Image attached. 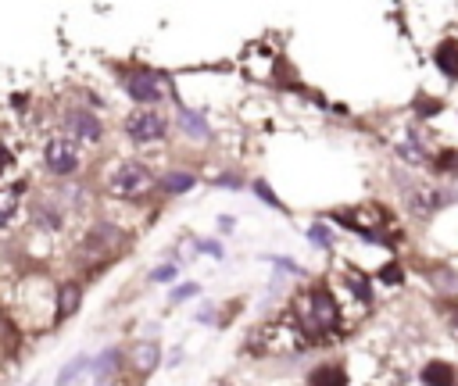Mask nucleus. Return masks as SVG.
<instances>
[{"instance_id":"nucleus-18","label":"nucleus","mask_w":458,"mask_h":386,"mask_svg":"<svg viewBox=\"0 0 458 386\" xmlns=\"http://www.w3.org/2000/svg\"><path fill=\"white\" fill-rule=\"evenodd\" d=\"M161 186H165V193L175 197V193H186V190L193 186V176H190V172H168Z\"/></svg>"},{"instance_id":"nucleus-5","label":"nucleus","mask_w":458,"mask_h":386,"mask_svg":"<svg viewBox=\"0 0 458 386\" xmlns=\"http://www.w3.org/2000/svg\"><path fill=\"white\" fill-rule=\"evenodd\" d=\"M122 86H126V93H129L140 108L161 104V101L168 97V83H165L161 76H154V72H133V76L122 79Z\"/></svg>"},{"instance_id":"nucleus-13","label":"nucleus","mask_w":458,"mask_h":386,"mask_svg":"<svg viewBox=\"0 0 458 386\" xmlns=\"http://www.w3.org/2000/svg\"><path fill=\"white\" fill-rule=\"evenodd\" d=\"M344 286L362 300V304H372V283L362 275V272H355V268H344Z\"/></svg>"},{"instance_id":"nucleus-19","label":"nucleus","mask_w":458,"mask_h":386,"mask_svg":"<svg viewBox=\"0 0 458 386\" xmlns=\"http://www.w3.org/2000/svg\"><path fill=\"white\" fill-rule=\"evenodd\" d=\"M433 165H437L440 172H458V151H440V154L433 158Z\"/></svg>"},{"instance_id":"nucleus-10","label":"nucleus","mask_w":458,"mask_h":386,"mask_svg":"<svg viewBox=\"0 0 458 386\" xmlns=\"http://www.w3.org/2000/svg\"><path fill=\"white\" fill-rule=\"evenodd\" d=\"M433 65H437L447 79H458V40H444V44L433 51Z\"/></svg>"},{"instance_id":"nucleus-28","label":"nucleus","mask_w":458,"mask_h":386,"mask_svg":"<svg viewBox=\"0 0 458 386\" xmlns=\"http://www.w3.org/2000/svg\"><path fill=\"white\" fill-rule=\"evenodd\" d=\"M8 165H11V154H8V151H0V172H4Z\"/></svg>"},{"instance_id":"nucleus-11","label":"nucleus","mask_w":458,"mask_h":386,"mask_svg":"<svg viewBox=\"0 0 458 386\" xmlns=\"http://www.w3.org/2000/svg\"><path fill=\"white\" fill-rule=\"evenodd\" d=\"M308 386H347V372H344V365H319L315 372H312V379H308Z\"/></svg>"},{"instance_id":"nucleus-9","label":"nucleus","mask_w":458,"mask_h":386,"mask_svg":"<svg viewBox=\"0 0 458 386\" xmlns=\"http://www.w3.org/2000/svg\"><path fill=\"white\" fill-rule=\"evenodd\" d=\"M79 304H83V286H79V283H65V286L58 290V311H54V318H58V322L72 318V315L79 311Z\"/></svg>"},{"instance_id":"nucleus-4","label":"nucleus","mask_w":458,"mask_h":386,"mask_svg":"<svg viewBox=\"0 0 458 386\" xmlns=\"http://www.w3.org/2000/svg\"><path fill=\"white\" fill-rule=\"evenodd\" d=\"M165 133H168V122H165V115L154 111V108H136V111L126 118V136H129L133 143H161Z\"/></svg>"},{"instance_id":"nucleus-1","label":"nucleus","mask_w":458,"mask_h":386,"mask_svg":"<svg viewBox=\"0 0 458 386\" xmlns=\"http://www.w3.org/2000/svg\"><path fill=\"white\" fill-rule=\"evenodd\" d=\"M297 315H301L308 336H322V332H333V329H337V322H340V304H337V297H333V290H330L326 283H315V286L308 290V297L301 300Z\"/></svg>"},{"instance_id":"nucleus-25","label":"nucleus","mask_w":458,"mask_h":386,"mask_svg":"<svg viewBox=\"0 0 458 386\" xmlns=\"http://www.w3.org/2000/svg\"><path fill=\"white\" fill-rule=\"evenodd\" d=\"M200 250H204V254H211V258H218V254H222L215 240H204V243H200Z\"/></svg>"},{"instance_id":"nucleus-2","label":"nucleus","mask_w":458,"mask_h":386,"mask_svg":"<svg viewBox=\"0 0 458 386\" xmlns=\"http://www.w3.org/2000/svg\"><path fill=\"white\" fill-rule=\"evenodd\" d=\"M154 186V172L143 161H118L108 176V193L122 200H136Z\"/></svg>"},{"instance_id":"nucleus-22","label":"nucleus","mask_w":458,"mask_h":386,"mask_svg":"<svg viewBox=\"0 0 458 386\" xmlns=\"http://www.w3.org/2000/svg\"><path fill=\"white\" fill-rule=\"evenodd\" d=\"M380 279H383V283H401V265H387V268H380Z\"/></svg>"},{"instance_id":"nucleus-6","label":"nucleus","mask_w":458,"mask_h":386,"mask_svg":"<svg viewBox=\"0 0 458 386\" xmlns=\"http://www.w3.org/2000/svg\"><path fill=\"white\" fill-rule=\"evenodd\" d=\"M65 126L72 133V140H83V143H101L104 140V126L93 111L86 108H68L65 111Z\"/></svg>"},{"instance_id":"nucleus-15","label":"nucleus","mask_w":458,"mask_h":386,"mask_svg":"<svg viewBox=\"0 0 458 386\" xmlns=\"http://www.w3.org/2000/svg\"><path fill=\"white\" fill-rule=\"evenodd\" d=\"M179 126L186 129V136H193V140H208V126H204V118H200L197 111L179 108Z\"/></svg>"},{"instance_id":"nucleus-27","label":"nucleus","mask_w":458,"mask_h":386,"mask_svg":"<svg viewBox=\"0 0 458 386\" xmlns=\"http://www.w3.org/2000/svg\"><path fill=\"white\" fill-rule=\"evenodd\" d=\"M8 336H11V325H8L4 315H0V340H8Z\"/></svg>"},{"instance_id":"nucleus-20","label":"nucleus","mask_w":458,"mask_h":386,"mask_svg":"<svg viewBox=\"0 0 458 386\" xmlns=\"http://www.w3.org/2000/svg\"><path fill=\"white\" fill-rule=\"evenodd\" d=\"M308 236H312V243H319V247H333V236H330V229H326V225H319V222L312 225V233H308Z\"/></svg>"},{"instance_id":"nucleus-14","label":"nucleus","mask_w":458,"mask_h":386,"mask_svg":"<svg viewBox=\"0 0 458 386\" xmlns=\"http://www.w3.org/2000/svg\"><path fill=\"white\" fill-rule=\"evenodd\" d=\"M19 204H22V193H19V190H0V229L15 222Z\"/></svg>"},{"instance_id":"nucleus-26","label":"nucleus","mask_w":458,"mask_h":386,"mask_svg":"<svg viewBox=\"0 0 458 386\" xmlns=\"http://www.w3.org/2000/svg\"><path fill=\"white\" fill-rule=\"evenodd\" d=\"M218 229H222V233H233V218L222 215V218H218Z\"/></svg>"},{"instance_id":"nucleus-12","label":"nucleus","mask_w":458,"mask_h":386,"mask_svg":"<svg viewBox=\"0 0 458 386\" xmlns=\"http://www.w3.org/2000/svg\"><path fill=\"white\" fill-rule=\"evenodd\" d=\"M422 382L426 386H454V365L447 361H429L422 368Z\"/></svg>"},{"instance_id":"nucleus-24","label":"nucleus","mask_w":458,"mask_h":386,"mask_svg":"<svg viewBox=\"0 0 458 386\" xmlns=\"http://www.w3.org/2000/svg\"><path fill=\"white\" fill-rule=\"evenodd\" d=\"M193 293H197V286H193V283H190V286H179V290H175V293H172V300H175V304H179V300H186V297H193Z\"/></svg>"},{"instance_id":"nucleus-21","label":"nucleus","mask_w":458,"mask_h":386,"mask_svg":"<svg viewBox=\"0 0 458 386\" xmlns=\"http://www.w3.org/2000/svg\"><path fill=\"white\" fill-rule=\"evenodd\" d=\"M151 279H154V283H168V279H175V265H161V268H154V272H151Z\"/></svg>"},{"instance_id":"nucleus-17","label":"nucleus","mask_w":458,"mask_h":386,"mask_svg":"<svg viewBox=\"0 0 458 386\" xmlns=\"http://www.w3.org/2000/svg\"><path fill=\"white\" fill-rule=\"evenodd\" d=\"M86 368H90V357H72V361L61 368V375H58V386H72V382H76V379H79Z\"/></svg>"},{"instance_id":"nucleus-7","label":"nucleus","mask_w":458,"mask_h":386,"mask_svg":"<svg viewBox=\"0 0 458 386\" xmlns=\"http://www.w3.org/2000/svg\"><path fill=\"white\" fill-rule=\"evenodd\" d=\"M397 158H401L404 165H412V168H426V165H433L429 151L422 147V140H419L415 133H408V136H401V140H397Z\"/></svg>"},{"instance_id":"nucleus-16","label":"nucleus","mask_w":458,"mask_h":386,"mask_svg":"<svg viewBox=\"0 0 458 386\" xmlns=\"http://www.w3.org/2000/svg\"><path fill=\"white\" fill-rule=\"evenodd\" d=\"M118 368V350H104L101 357H97V365H93V372H97V386H104L108 379H111V372Z\"/></svg>"},{"instance_id":"nucleus-23","label":"nucleus","mask_w":458,"mask_h":386,"mask_svg":"<svg viewBox=\"0 0 458 386\" xmlns=\"http://www.w3.org/2000/svg\"><path fill=\"white\" fill-rule=\"evenodd\" d=\"M255 190H258V193H262V200H265V204H273V208H280V200H276V197H273V190H269V186H265V183H255Z\"/></svg>"},{"instance_id":"nucleus-3","label":"nucleus","mask_w":458,"mask_h":386,"mask_svg":"<svg viewBox=\"0 0 458 386\" xmlns=\"http://www.w3.org/2000/svg\"><path fill=\"white\" fill-rule=\"evenodd\" d=\"M44 165L51 176L65 179V176H76L79 165H83V154H79V143L65 133H54L47 143H44Z\"/></svg>"},{"instance_id":"nucleus-8","label":"nucleus","mask_w":458,"mask_h":386,"mask_svg":"<svg viewBox=\"0 0 458 386\" xmlns=\"http://www.w3.org/2000/svg\"><path fill=\"white\" fill-rule=\"evenodd\" d=\"M129 361H133V368H136L140 375H147V372H154V368H158L161 350H158V343H154V340H140V343H133V347H129Z\"/></svg>"}]
</instances>
